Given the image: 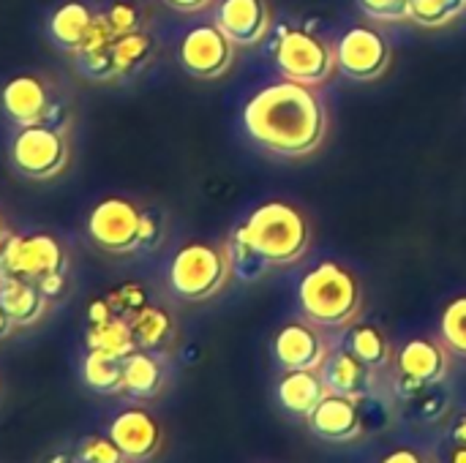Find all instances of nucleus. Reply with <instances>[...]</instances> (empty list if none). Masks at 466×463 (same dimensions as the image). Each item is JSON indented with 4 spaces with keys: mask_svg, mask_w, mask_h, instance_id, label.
Wrapping results in <instances>:
<instances>
[{
    "mask_svg": "<svg viewBox=\"0 0 466 463\" xmlns=\"http://www.w3.org/2000/svg\"><path fill=\"white\" fill-rule=\"evenodd\" d=\"M96 16H98V11L90 3H85V0H66V3H60L49 14V19H46V35H49V41L60 52L76 55V49L87 38Z\"/></svg>",
    "mask_w": 466,
    "mask_h": 463,
    "instance_id": "obj_20",
    "label": "nucleus"
},
{
    "mask_svg": "<svg viewBox=\"0 0 466 463\" xmlns=\"http://www.w3.org/2000/svg\"><path fill=\"white\" fill-rule=\"evenodd\" d=\"M243 128L251 142L279 158H306L322 147L330 117L311 85L281 76L246 101Z\"/></svg>",
    "mask_w": 466,
    "mask_h": 463,
    "instance_id": "obj_1",
    "label": "nucleus"
},
{
    "mask_svg": "<svg viewBox=\"0 0 466 463\" xmlns=\"http://www.w3.org/2000/svg\"><path fill=\"white\" fill-rule=\"evenodd\" d=\"M101 11H104L106 22L115 27V33H117V35L145 27V25H142V11H139L134 3L117 0V3H109V5H106V8H101Z\"/></svg>",
    "mask_w": 466,
    "mask_h": 463,
    "instance_id": "obj_35",
    "label": "nucleus"
},
{
    "mask_svg": "<svg viewBox=\"0 0 466 463\" xmlns=\"http://www.w3.org/2000/svg\"><path fill=\"white\" fill-rule=\"evenodd\" d=\"M466 14V0H412V22L437 30L453 25Z\"/></svg>",
    "mask_w": 466,
    "mask_h": 463,
    "instance_id": "obj_30",
    "label": "nucleus"
},
{
    "mask_svg": "<svg viewBox=\"0 0 466 463\" xmlns=\"http://www.w3.org/2000/svg\"><path fill=\"white\" fill-rule=\"evenodd\" d=\"M358 5L374 22H407V19H412V0H358Z\"/></svg>",
    "mask_w": 466,
    "mask_h": 463,
    "instance_id": "obj_34",
    "label": "nucleus"
},
{
    "mask_svg": "<svg viewBox=\"0 0 466 463\" xmlns=\"http://www.w3.org/2000/svg\"><path fill=\"white\" fill-rule=\"evenodd\" d=\"M401 404V415L410 420V423H418V426H437L445 420V415L451 412V393L445 390V382L442 385H431V388H423L418 390L415 396L399 401Z\"/></svg>",
    "mask_w": 466,
    "mask_h": 463,
    "instance_id": "obj_27",
    "label": "nucleus"
},
{
    "mask_svg": "<svg viewBox=\"0 0 466 463\" xmlns=\"http://www.w3.org/2000/svg\"><path fill=\"white\" fill-rule=\"evenodd\" d=\"M74 453L82 463H128L109 434H87L74 445Z\"/></svg>",
    "mask_w": 466,
    "mask_h": 463,
    "instance_id": "obj_31",
    "label": "nucleus"
},
{
    "mask_svg": "<svg viewBox=\"0 0 466 463\" xmlns=\"http://www.w3.org/2000/svg\"><path fill=\"white\" fill-rule=\"evenodd\" d=\"M442 463H466V412H461L448 434H445V445H442Z\"/></svg>",
    "mask_w": 466,
    "mask_h": 463,
    "instance_id": "obj_36",
    "label": "nucleus"
},
{
    "mask_svg": "<svg viewBox=\"0 0 466 463\" xmlns=\"http://www.w3.org/2000/svg\"><path fill=\"white\" fill-rule=\"evenodd\" d=\"M448 374H451V349L442 344V338L418 336L396 349L390 390L399 401H404L423 388L442 385Z\"/></svg>",
    "mask_w": 466,
    "mask_h": 463,
    "instance_id": "obj_10",
    "label": "nucleus"
},
{
    "mask_svg": "<svg viewBox=\"0 0 466 463\" xmlns=\"http://www.w3.org/2000/svg\"><path fill=\"white\" fill-rule=\"evenodd\" d=\"M153 55H156V41L145 27L117 35L112 44V60H115L117 82L142 74L150 65Z\"/></svg>",
    "mask_w": 466,
    "mask_h": 463,
    "instance_id": "obj_25",
    "label": "nucleus"
},
{
    "mask_svg": "<svg viewBox=\"0 0 466 463\" xmlns=\"http://www.w3.org/2000/svg\"><path fill=\"white\" fill-rule=\"evenodd\" d=\"M106 300H109L115 317H123V319H131L139 308H145L150 303L142 284H120L117 289L106 292Z\"/></svg>",
    "mask_w": 466,
    "mask_h": 463,
    "instance_id": "obj_33",
    "label": "nucleus"
},
{
    "mask_svg": "<svg viewBox=\"0 0 466 463\" xmlns=\"http://www.w3.org/2000/svg\"><path fill=\"white\" fill-rule=\"evenodd\" d=\"M216 25L238 46H257L270 33L273 14L268 0H221L216 11Z\"/></svg>",
    "mask_w": 466,
    "mask_h": 463,
    "instance_id": "obj_17",
    "label": "nucleus"
},
{
    "mask_svg": "<svg viewBox=\"0 0 466 463\" xmlns=\"http://www.w3.org/2000/svg\"><path fill=\"white\" fill-rule=\"evenodd\" d=\"M85 232L98 251L128 257L161 246L164 221L156 210H147L128 196H104L90 207Z\"/></svg>",
    "mask_w": 466,
    "mask_h": 463,
    "instance_id": "obj_2",
    "label": "nucleus"
},
{
    "mask_svg": "<svg viewBox=\"0 0 466 463\" xmlns=\"http://www.w3.org/2000/svg\"><path fill=\"white\" fill-rule=\"evenodd\" d=\"M8 235H11V229H8V224H5V216H3V210H0V246L8 240Z\"/></svg>",
    "mask_w": 466,
    "mask_h": 463,
    "instance_id": "obj_41",
    "label": "nucleus"
},
{
    "mask_svg": "<svg viewBox=\"0 0 466 463\" xmlns=\"http://www.w3.org/2000/svg\"><path fill=\"white\" fill-rule=\"evenodd\" d=\"M240 224L270 267H292L311 248V224L306 213L287 199L257 205Z\"/></svg>",
    "mask_w": 466,
    "mask_h": 463,
    "instance_id": "obj_4",
    "label": "nucleus"
},
{
    "mask_svg": "<svg viewBox=\"0 0 466 463\" xmlns=\"http://www.w3.org/2000/svg\"><path fill=\"white\" fill-rule=\"evenodd\" d=\"M0 109L5 120L14 123L16 128L52 126L66 134L71 126V109L66 106V101H60L46 76L30 71L14 74L0 87Z\"/></svg>",
    "mask_w": 466,
    "mask_h": 463,
    "instance_id": "obj_6",
    "label": "nucleus"
},
{
    "mask_svg": "<svg viewBox=\"0 0 466 463\" xmlns=\"http://www.w3.org/2000/svg\"><path fill=\"white\" fill-rule=\"evenodd\" d=\"M328 388L319 371H284L276 382V401L279 407L298 420H309L311 412L322 404Z\"/></svg>",
    "mask_w": 466,
    "mask_h": 463,
    "instance_id": "obj_19",
    "label": "nucleus"
},
{
    "mask_svg": "<svg viewBox=\"0 0 466 463\" xmlns=\"http://www.w3.org/2000/svg\"><path fill=\"white\" fill-rule=\"evenodd\" d=\"M358 407H360V418H363V431H366V437H369V434H382L385 428H390V423H393V409H390V404H388L380 393L360 398Z\"/></svg>",
    "mask_w": 466,
    "mask_h": 463,
    "instance_id": "obj_32",
    "label": "nucleus"
},
{
    "mask_svg": "<svg viewBox=\"0 0 466 463\" xmlns=\"http://www.w3.org/2000/svg\"><path fill=\"white\" fill-rule=\"evenodd\" d=\"M393 60L390 41L371 25H352L336 41V65L355 82L380 79Z\"/></svg>",
    "mask_w": 466,
    "mask_h": 463,
    "instance_id": "obj_12",
    "label": "nucleus"
},
{
    "mask_svg": "<svg viewBox=\"0 0 466 463\" xmlns=\"http://www.w3.org/2000/svg\"><path fill=\"white\" fill-rule=\"evenodd\" d=\"M71 145L68 134L52 126H25L8 142V166L16 177L46 183L68 169Z\"/></svg>",
    "mask_w": 466,
    "mask_h": 463,
    "instance_id": "obj_7",
    "label": "nucleus"
},
{
    "mask_svg": "<svg viewBox=\"0 0 466 463\" xmlns=\"http://www.w3.org/2000/svg\"><path fill=\"white\" fill-rule=\"evenodd\" d=\"M169 382L164 352L137 349L123 360V396L131 401H153Z\"/></svg>",
    "mask_w": 466,
    "mask_h": 463,
    "instance_id": "obj_18",
    "label": "nucleus"
},
{
    "mask_svg": "<svg viewBox=\"0 0 466 463\" xmlns=\"http://www.w3.org/2000/svg\"><path fill=\"white\" fill-rule=\"evenodd\" d=\"M49 306H52V300L35 284H30L25 278H3L0 281V308L11 317L16 330L35 327L46 317Z\"/></svg>",
    "mask_w": 466,
    "mask_h": 463,
    "instance_id": "obj_21",
    "label": "nucleus"
},
{
    "mask_svg": "<svg viewBox=\"0 0 466 463\" xmlns=\"http://www.w3.org/2000/svg\"><path fill=\"white\" fill-rule=\"evenodd\" d=\"M344 349H350L358 360H363L366 366H371L377 371H388L396 357V349H393L388 333L374 322L350 325V330L344 336Z\"/></svg>",
    "mask_w": 466,
    "mask_h": 463,
    "instance_id": "obj_22",
    "label": "nucleus"
},
{
    "mask_svg": "<svg viewBox=\"0 0 466 463\" xmlns=\"http://www.w3.org/2000/svg\"><path fill=\"white\" fill-rule=\"evenodd\" d=\"M306 423H309V431L328 445H352L366 437L358 401L333 396V393L322 398V404L311 412Z\"/></svg>",
    "mask_w": 466,
    "mask_h": 463,
    "instance_id": "obj_15",
    "label": "nucleus"
},
{
    "mask_svg": "<svg viewBox=\"0 0 466 463\" xmlns=\"http://www.w3.org/2000/svg\"><path fill=\"white\" fill-rule=\"evenodd\" d=\"M71 257L60 237L49 232H11L0 246V281L25 278L30 284L46 276L68 273Z\"/></svg>",
    "mask_w": 466,
    "mask_h": 463,
    "instance_id": "obj_9",
    "label": "nucleus"
},
{
    "mask_svg": "<svg viewBox=\"0 0 466 463\" xmlns=\"http://www.w3.org/2000/svg\"><path fill=\"white\" fill-rule=\"evenodd\" d=\"M85 347H87V349L109 352V355L123 357V360H126L131 352H137V341H134L131 325H128V319H123V317H112V319H106V322L87 325V330H85Z\"/></svg>",
    "mask_w": 466,
    "mask_h": 463,
    "instance_id": "obj_26",
    "label": "nucleus"
},
{
    "mask_svg": "<svg viewBox=\"0 0 466 463\" xmlns=\"http://www.w3.org/2000/svg\"><path fill=\"white\" fill-rule=\"evenodd\" d=\"M276 68L284 79L300 85H325L336 65V44L306 27H284L273 46Z\"/></svg>",
    "mask_w": 466,
    "mask_h": 463,
    "instance_id": "obj_8",
    "label": "nucleus"
},
{
    "mask_svg": "<svg viewBox=\"0 0 466 463\" xmlns=\"http://www.w3.org/2000/svg\"><path fill=\"white\" fill-rule=\"evenodd\" d=\"M270 352L281 371H322L330 357V344L325 330L303 317L279 327Z\"/></svg>",
    "mask_w": 466,
    "mask_h": 463,
    "instance_id": "obj_13",
    "label": "nucleus"
},
{
    "mask_svg": "<svg viewBox=\"0 0 466 463\" xmlns=\"http://www.w3.org/2000/svg\"><path fill=\"white\" fill-rule=\"evenodd\" d=\"M41 463H82L74 450H52L49 456H44Z\"/></svg>",
    "mask_w": 466,
    "mask_h": 463,
    "instance_id": "obj_39",
    "label": "nucleus"
},
{
    "mask_svg": "<svg viewBox=\"0 0 466 463\" xmlns=\"http://www.w3.org/2000/svg\"><path fill=\"white\" fill-rule=\"evenodd\" d=\"M167 8L177 11V14H197V11H205L210 8L213 0H161Z\"/></svg>",
    "mask_w": 466,
    "mask_h": 463,
    "instance_id": "obj_38",
    "label": "nucleus"
},
{
    "mask_svg": "<svg viewBox=\"0 0 466 463\" xmlns=\"http://www.w3.org/2000/svg\"><path fill=\"white\" fill-rule=\"evenodd\" d=\"M106 434L128 463H150L164 448V428L145 407L120 409L109 420Z\"/></svg>",
    "mask_w": 466,
    "mask_h": 463,
    "instance_id": "obj_14",
    "label": "nucleus"
},
{
    "mask_svg": "<svg viewBox=\"0 0 466 463\" xmlns=\"http://www.w3.org/2000/svg\"><path fill=\"white\" fill-rule=\"evenodd\" d=\"M79 379L96 396H123V357L87 349L79 363Z\"/></svg>",
    "mask_w": 466,
    "mask_h": 463,
    "instance_id": "obj_24",
    "label": "nucleus"
},
{
    "mask_svg": "<svg viewBox=\"0 0 466 463\" xmlns=\"http://www.w3.org/2000/svg\"><path fill=\"white\" fill-rule=\"evenodd\" d=\"M16 333V325L11 322V317L0 308V341H5V338H11Z\"/></svg>",
    "mask_w": 466,
    "mask_h": 463,
    "instance_id": "obj_40",
    "label": "nucleus"
},
{
    "mask_svg": "<svg viewBox=\"0 0 466 463\" xmlns=\"http://www.w3.org/2000/svg\"><path fill=\"white\" fill-rule=\"evenodd\" d=\"M224 246H227V254H229V262H232V276H238L240 281L254 284V281H259L270 270V262L248 240L243 224H238L232 229V235H229V240Z\"/></svg>",
    "mask_w": 466,
    "mask_h": 463,
    "instance_id": "obj_28",
    "label": "nucleus"
},
{
    "mask_svg": "<svg viewBox=\"0 0 466 463\" xmlns=\"http://www.w3.org/2000/svg\"><path fill=\"white\" fill-rule=\"evenodd\" d=\"M322 382L328 388V393L333 396H344V398H366L380 393V374L377 368L366 366L363 360H358L350 349H336L330 352V357L322 366Z\"/></svg>",
    "mask_w": 466,
    "mask_h": 463,
    "instance_id": "obj_16",
    "label": "nucleus"
},
{
    "mask_svg": "<svg viewBox=\"0 0 466 463\" xmlns=\"http://www.w3.org/2000/svg\"><path fill=\"white\" fill-rule=\"evenodd\" d=\"M440 338L453 357L466 360V295L453 297L440 314Z\"/></svg>",
    "mask_w": 466,
    "mask_h": 463,
    "instance_id": "obj_29",
    "label": "nucleus"
},
{
    "mask_svg": "<svg viewBox=\"0 0 466 463\" xmlns=\"http://www.w3.org/2000/svg\"><path fill=\"white\" fill-rule=\"evenodd\" d=\"M380 463H431V458L426 453L415 450V448H399V450L388 453Z\"/></svg>",
    "mask_w": 466,
    "mask_h": 463,
    "instance_id": "obj_37",
    "label": "nucleus"
},
{
    "mask_svg": "<svg viewBox=\"0 0 466 463\" xmlns=\"http://www.w3.org/2000/svg\"><path fill=\"white\" fill-rule=\"evenodd\" d=\"M131 333L137 341V349L145 352H164L172 341H175V319L167 308L147 303L145 308H139L131 319Z\"/></svg>",
    "mask_w": 466,
    "mask_h": 463,
    "instance_id": "obj_23",
    "label": "nucleus"
},
{
    "mask_svg": "<svg viewBox=\"0 0 466 463\" xmlns=\"http://www.w3.org/2000/svg\"><path fill=\"white\" fill-rule=\"evenodd\" d=\"M238 44L216 25H194L183 33L177 44V63L180 68L194 79H218L224 76L235 63Z\"/></svg>",
    "mask_w": 466,
    "mask_h": 463,
    "instance_id": "obj_11",
    "label": "nucleus"
},
{
    "mask_svg": "<svg viewBox=\"0 0 466 463\" xmlns=\"http://www.w3.org/2000/svg\"><path fill=\"white\" fill-rule=\"evenodd\" d=\"M298 306L300 314L322 330H344L355 325L363 308V289L350 267L325 259L300 278Z\"/></svg>",
    "mask_w": 466,
    "mask_h": 463,
    "instance_id": "obj_3",
    "label": "nucleus"
},
{
    "mask_svg": "<svg viewBox=\"0 0 466 463\" xmlns=\"http://www.w3.org/2000/svg\"><path fill=\"white\" fill-rule=\"evenodd\" d=\"M232 278V262L227 246L191 240L183 243L167 267L169 292L186 303H205L216 297Z\"/></svg>",
    "mask_w": 466,
    "mask_h": 463,
    "instance_id": "obj_5",
    "label": "nucleus"
}]
</instances>
